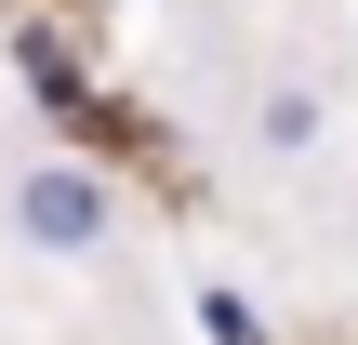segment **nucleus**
<instances>
[{"label":"nucleus","instance_id":"obj_1","mask_svg":"<svg viewBox=\"0 0 358 345\" xmlns=\"http://www.w3.org/2000/svg\"><path fill=\"white\" fill-rule=\"evenodd\" d=\"M13 213H27L40 253H93V239H106V186H93V173H27Z\"/></svg>","mask_w":358,"mask_h":345},{"label":"nucleus","instance_id":"obj_2","mask_svg":"<svg viewBox=\"0 0 358 345\" xmlns=\"http://www.w3.org/2000/svg\"><path fill=\"white\" fill-rule=\"evenodd\" d=\"M266 146H319V93H266Z\"/></svg>","mask_w":358,"mask_h":345}]
</instances>
